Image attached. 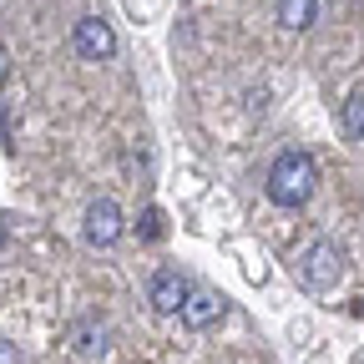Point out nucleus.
<instances>
[{"label":"nucleus","mask_w":364,"mask_h":364,"mask_svg":"<svg viewBox=\"0 0 364 364\" xmlns=\"http://www.w3.org/2000/svg\"><path fill=\"white\" fill-rule=\"evenodd\" d=\"M142 238H152V243L162 238V213H157V208H147V213H142Z\"/></svg>","instance_id":"9d476101"},{"label":"nucleus","mask_w":364,"mask_h":364,"mask_svg":"<svg viewBox=\"0 0 364 364\" xmlns=\"http://www.w3.org/2000/svg\"><path fill=\"white\" fill-rule=\"evenodd\" d=\"M223 309H228V304H223L213 289H193L188 304L177 309V318H182L188 329H208V324H218V318H223Z\"/></svg>","instance_id":"423d86ee"},{"label":"nucleus","mask_w":364,"mask_h":364,"mask_svg":"<svg viewBox=\"0 0 364 364\" xmlns=\"http://www.w3.org/2000/svg\"><path fill=\"white\" fill-rule=\"evenodd\" d=\"M339 132L349 136V142H354V136H364V91H354V97L339 107Z\"/></svg>","instance_id":"6e6552de"},{"label":"nucleus","mask_w":364,"mask_h":364,"mask_svg":"<svg viewBox=\"0 0 364 364\" xmlns=\"http://www.w3.org/2000/svg\"><path fill=\"white\" fill-rule=\"evenodd\" d=\"M0 364H21V349L11 339H0Z\"/></svg>","instance_id":"9b49d317"},{"label":"nucleus","mask_w":364,"mask_h":364,"mask_svg":"<svg viewBox=\"0 0 364 364\" xmlns=\"http://www.w3.org/2000/svg\"><path fill=\"white\" fill-rule=\"evenodd\" d=\"M279 26L309 31V26H314V0H279Z\"/></svg>","instance_id":"0eeeda50"},{"label":"nucleus","mask_w":364,"mask_h":364,"mask_svg":"<svg viewBox=\"0 0 364 364\" xmlns=\"http://www.w3.org/2000/svg\"><path fill=\"white\" fill-rule=\"evenodd\" d=\"M122 208L112 203V198H97V203H91L86 208V243L91 248H112L117 238H122Z\"/></svg>","instance_id":"20e7f679"},{"label":"nucleus","mask_w":364,"mask_h":364,"mask_svg":"<svg viewBox=\"0 0 364 364\" xmlns=\"http://www.w3.org/2000/svg\"><path fill=\"white\" fill-rule=\"evenodd\" d=\"M339 273H344V248L329 243V238H318V243L299 258V279H304L309 289H334Z\"/></svg>","instance_id":"f03ea898"},{"label":"nucleus","mask_w":364,"mask_h":364,"mask_svg":"<svg viewBox=\"0 0 364 364\" xmlns=\"http://www.w3.org/2000/svg\"><path fill=\"white\" fill-rule=\"evenodd\" d=\"M318 188V162L309 152H279L268 167V198L279 208H304Z\"/></svg>","instance_id":"f257e3e1"},{"label":"nucleus","mask_w":364,"mask_h":364,"mask_svg":"<svg viewBox=\"0 0 364 364\" xmlns=\"http://www.w3.org/2000/svg\"><path fill=\"white\" fill-rule=\"evenodd\" d=\"M0 76H6V51H0Z\"/></svg>","instance_id":"f8f14e48"},{"label":"nucleus","mask_w":364,"mask_h":364,"mask_svg":"<svg viewBox=\"0 0 364 364\" xmlns=\"http://www.w3.org/2000/svg\"><path fill=\"white\" fill-rule=\"evenodd\" d=\"M188 294H193V284L182 279L177 268H157V273H152V284H147V299H152L157 314H177L182 304H188Z\"/></svg>","instance_id":"39448f33"},{"label":"nucleus","mask_w":364,"mask_h":364,"mask_svg":"<svg viewBox=\"0 0 364 364\" xmlns=\"http://www.w3.org/2000/svg\"><path fill=\"white\" fill-rule=\"evenodd\" d=\"M71 41H76V51H81L86 61H107V56H117V31H112L102 16H86V21H76Z\"/></svg>","instance_id":"7ed1b4c3"},{"label":"nucleus","mask_w":364,"mask_h":364,"mask_svg":"<svg viewBox=\"0 0 364 364\" xmlns=\"http://www.w3.org/2000/svg\"><path fill=\"white\" fill-rule=\"evenodd\" d=\"M71 344H76V354H102V344H107V334H102V329H91V324H81Z\"/></svg>","instance_id":"1a4fd4ad"}]
</instances>
